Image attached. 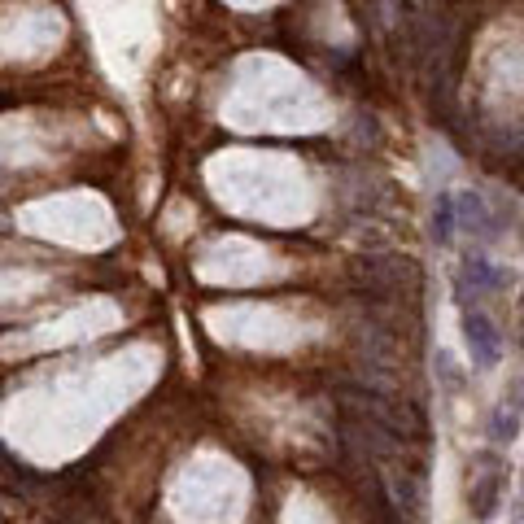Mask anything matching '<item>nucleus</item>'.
Masks as SVG:
<instances>
[{
  "instance_id": "nucleus-10",
  "label": "nucleus",
  "mask_w": 524,
  "mask_h": 524,
  "mask_svg": "<svg viewBox=\"0 0 524 524\" xmlns=\"http://www.w3.org/2000/svg\"><path fill=\"white\" fill-rule=\"evenodd\" d=\"M520 345H524V324H520Z\"/></svg>"
},
{
  "instance_id": "nucleus-5",
  "label": "nucleus",
  "mask_w": 524,
  "mask_h": 524,
  "mask_svg": "<svg viewBox=\"0 0 524 524\" xmlns=\"http://www.w3.org/2000/svg\"><path fill=\"white\" fill-rule=\"evenodd\" d=\"M498 494H503V476L498 472H481L476 481L468 485V507L476 520H490L498 511Z\"/></svg>"
},
{
  "instance_id": "nucleus-9",
  "label": "nucleus",
  "mask_w": 524,
  "mask_h": 524,
  "mask_svg": "<svg viewBox=\"0 0 524 524\" xmlns=\"http://www.w3.org/2000/svg\"><path fill=\"white\" fill-rule=\"evenodd\" d=\"M507 407L516 411V415H524V376L516 380V385H511V402H507Z\"/></svg>"
},
{
  "instance_id": "nucleus-1",
  "label": "nucleus",
  "mask_w": 524,
  "mask_h": 524,
  "mask_svg": "<svg viewBox=\"0 0 524 524\" xmlns=\"http://www.w3.org/2000/svg\"><path fill=\"white\" fill-rule=\"evenodd\" d=\"M354 284L372 302H393L415 289V262L411 258H359L354 262Z\"/></svg>"
},
{
  "instance_id": "nucleus-7",
  "label": "nucleus",
  "mask_w": 524,
  "mask_h": 524,
  "mask_svg": "<svg viewBox=\"0 0 524 524\" xmlns=\"http://www.w3.org/2000/svg\"><path fill=\"white\" fill-rule=\"evenodd\" d=\"M433 241L437 245L455 241V197H450V193L437 201V210H433Z\"/></svg>"
},
{
  "instance_id": "nucleus-2",
  "label": "nucleus",
  "mask_w": 524,
  "mask_h": 524,
  "mask_svg": "<svg viewBox=\"0 0 524 524\" xmlns=\"http://www.w3.org/2000/svg\"><path fill=\"white\" fill-rule=\"evenodd\" d=\"M463 341H468V354L476 367H498V354H503V337H498L494 319L481 311L463 315Z\"/></svg>"
},
{
  "instance_id": "nucleus-3",
  "label": "nucleus",
  "mask_w": 524,
  "mask_h": 524,
  "mask_svg": "<svg viewBox=\"0 0 524 524\" xmlns=\"http://www.w3.org/2000/svg\"><path fill=\"white\" fill-rule=\"evenodd\" d=\"M385 490H389V507H393V511H407V516H420V511H424L420 472L389 468V472H385Z\"/></svg>"
},
{
  "instance_id": "nucleus-8",
  "label": "nucleus",
  "mask_w": 524,
  "mask_h": 524,
  "mask_svg": "<svg viewBox=\"0 0 524 524\" xmlns=\"http://www.w3.org/2000/svg\"><path fill=\"white\" fill-rule=\"evenodd\" d=\"M516 433H520V415L503 402V407L494 411V420H490V437L498 446H507V442H516Z\"/></svg>"
},
{
  "instance_id": "nucleus-6",
  "label": "nucleus",
  "mask_w": 524,
  "mask_h": 524,
  "mask_svg": "<svg viewBox=\"0 0 524 524\" xmlns=\"http://www.w3.org/2000/svg\"><path fill=\"white\" fill-rule=\"evenodd\" d=\"M455 214H459L463 223H468V232L494 236V219H490V210H485L481 193H459V197H455Z\"/></svg>"
},
{
  "instance_id": "nucleus-4",
  "label": "nucleus",
  "mask_w": 524,
  "mask_h": 524,
  "mask_svg": "<svg viewBox=\"0 0 524 524\" xmlns=\"http://www.w3.org/2000/svg\"><path fill=\"white\" fill-rule=\"evenodd\" d=\"M498 284H503V276H498L490 262H485V258H468V262H463V271L455 276V293L463 297V302H468V297L494 293Z\"/></svg>"
}]
</instances>
